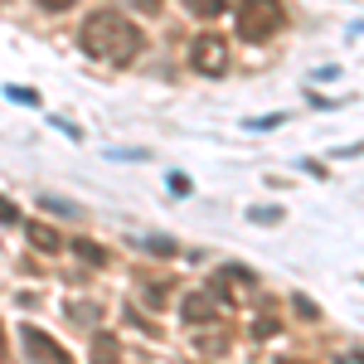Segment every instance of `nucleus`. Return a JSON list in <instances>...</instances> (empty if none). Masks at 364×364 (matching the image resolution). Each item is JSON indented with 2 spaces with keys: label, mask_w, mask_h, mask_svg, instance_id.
I'll use <instances>...</instances> for the list:
<instances>
[{
  "label": "nucleus",
  "mask_w": 364,
  "mask_h": 364,
  "mask_svg": "<svg viewBox=\"0 0 364 364\" xmlns=\"http://www.w3.org/2000/svg\"><path fill=\"white\" fill-rule=\"evenodd\" d=\"M78 44L97 63H132L141 54V25L127 10H92L78 29Z\"/></svg>",
  "instance_id": "nucleus-1"
},
{
  "label": "nucleus",
  "mask_w": 364,
  "mask_h": 364,
  "mask_svg": "<svg viewBox=\"0 0 364 364\" xmlns=\"http://www.w3.org/2000/svg\"><path fill=\"white\" fill-rule=\"evenodd\" d=\"M287 25V5L282 0H238V34L248 44H267Z\"/></svg>",
  "instance_id": "nucleus-2"
},
{
  "label": "nucleus",
  "mask_w": 364,
  "mask_h": 364,
  "mask_svg": "<svg viewBox=\"0 0 364 364\" xmlns=\"http://www.w3.org/2000/svg\"><path fill=\"white\" fill-rule=\"evenodd\" d=\"M228 63H233V54H228V44L219 34H199L195 44H190V68L204 73V78H224Z\"/></svg>",
  "instance_id": "nucleus-3"
},
{
  "label": "nucleus",
  "mask_w": 364,
  "mask_h": 364,
  "mask_svg": "<svg viewBox=\"0 0 364 364\" xmlns=\"http://www.w3.org/2000/svg\"><path fill=\"white\" fill-rule=\"evenodd\" d=\"M219 296H224L219 287H204V291H190V296L180 301V316H185L190 326H199V321H214V316H219V306H224Z\"/></svg>",
  "instance_id": "nucleus-4"
},
{
  "label": "nucleus",
  "mask_w": 364,
  "mask_h": 364,
  "mask_svg": "<svg viewBox=\"0 0 364 364\" xmlns=\"http://www.w3.org/2000/svg\"><path fill=\"white\" fill-rule=\"evenodd\" d=\"M20 340H25V350H29V360H34V364H73L54 345V340L44 336V331H34V326H25V331H20Z\"/></svg>",
  "instance_id": "nucleus-5"
},
{
  "label": "nucleus",
  "mask_w": 364,
  "mask_h": 364,
  "mask_svg": "<svg viewBox=\"0 0 364 364\" xmlns=\"http://www.w3.org/2000/svg\"><path fill=\"white\" fill-rule=\"evenodd\" d=\"M25 233H29V243H34L39 252H54V248H63V243H58V233H54L49 224H34V219H29V224H25Z\"/></svg>",
  "instance_id": "nucleus-6"
},
{
  "label": "nucleus",
  "mask_w": 364,
  "mask_h": 364,
  "mask_svg": "<svg viewBox=\"0 0 364 364\" xmlns=\"http://www.w3.org/2000/svg\"><path fill=\"white\" fill-rule=\"evenodd\" d=\"M92 364H127L122 360V345L112 336H97L92 340Z\"/></svg>",
  "instance_id": "nucleus-7"
},
{
  "label": "nucleus",
  "mask_w": 364,
  "mask_h": 364,
  "mask_svg": "<svg viewBox=\"0 0 364 364\" xmlns=\"http://www.w3.org/2000/svg\"><path fill=\"white\" fill-rule=\"evenodd\" d=\"M228 0H185V10L190 15H204V20H214V15H224Z\"/></svg>",
  "instance_id": "nucleus-8"
},
{
  "label": "nucleus",
  "mask_w": 364,
  "mask_h": 364,
  "mask_svg": "<svg viewBox=\"0 0 364 364\" xmlns=\"http://www.w3.org/2000/svg\"><path fill=\"white\" fill-rule=\"evenodd\" d=\"M73 252H78L83 262H92V267H102V262H107V252L97 248V243H87V238H78V243H73Z\"/></svg>",
  "instance_id": "nucleus-9"
},
{
  "label": "nucleus",
  "mask_w": 364,
  "mask_h": 364,
  "mask_svg": "<svg viewBox=\"0 0 364 364\" xmlns=\"http://www.w3.org/2000/svg\"><path fill=\"white\" fill-rule=\"evenodd\" d=\"M44 209H54V214H68V219H83V209H78L73 199H58V195H44Z\"/></svg>",
  "instance_id": "nucleus-10"
},
{
  "label": "nucleus",
  "mask_w": 364,
  "mask_h": 364,
  "mask_svg": "<svg viewBox=\"0 0 364 364\" xmlns=\"http://www.w3.org/2000/svg\"><path fill=\"white\" fill-rule=\"evenodd\" d=\"M5 97H10V102H25V107L39 102V92H34V87H5Z\"/></svg>",
  "instance_id": "nucleus-11"
},
{
  "label": "nucleus",
  "mask_w": 364,
  "mask_h": 364,
  "mask_svg": "<svg viewBox=\"0 0 364 364\" xmlns=\"http://www.w3.org/2000/svg\"><path fill=\"white\" fill-rule=\"evenodd\" d=\"M204 350H209V355H224V350H228V340L219 336V331H214V340H204V336H199V355H204Z\"/></svg>",
  "instance_id": "nucleus-12"
},
{
  "label": "nucleus",
  "mask_w": 364,
  "mask_h": 364,
  "mask_svg": "<svg viewBox=\"0 0 364 364\" xmlns=\"http://www.w3.org/2000/svg\"><path fill=\"white\" fill-rule=\"evenodd\" d=\"M277 219H282V209H267V204L252 209V224H277Z\"/></svg>",
  "instance_id": "nucleus-13"
},
{
  "label": "nucleus",
  "mask_w": 364,
  "mask_h": 364,
  "mask_svg": "<svg viewBox=\"0 0 364 364\" xmlns=\"http://www.w3.org/2000/svg\"><path fill=\"white\" fill-rule=\"evenodd\" d=\"M141 243H146L151 252H175V243H170V238H161V233H151V238H141Z\"/></svg>",
  "instance_id": "nucleus-14"
},
{
  "label": "nucleus",
  "mask_w": 364,
  "mask_h": 364,
  "mask_svg": "<svg viewBox=\"0 0 364 364\" xmlns=\"http://www.w3.org/2000/svg\"><path fill=\"white\" fill-rule=\"evenodd\" d=\"M252 336H257V340L277 336V321H272V316H262V321H257V326H252Z\"/></svg>",
  "instance_id": "nucleus-15"
},
{
  "label": "nucleus",
  "mask_w": 364,
  "mask_h": 364,
  "mask_svg": "<svg viewBox=\"0 0 364 364\" xmlns=\"http://www.w3.org/2000/svg\"><path fill=\"white\" fill-rule=\"evenodd\" d=\"M78 0H39V10H49V15H63V10H73Z\"/></svg>",
  "instance_id": "nucleus-16"
},
{
  "label": "nucleus",
  "mask_w": 364,
  "mask_h": 364,
  "mask_svg": "<svg viewBox=\"0 0 364 364\" xmlns=\"http://www.w3.org/2000/svg\"><path fill=\"white\" fill-rule=\"evenodd\" d=\"M15 219H20V209H15V204H10V199L0 195V224H15Z\"/></svg>",
  "instance_id": "nucleus-17"
},
{
  "label": "nucleus",
  "mask_w": 364,
  "mask_h": 364,
  "mask_svg": "<svg viewBox=\"0 0 364 364\" xmlns=\"http://www.w3.org/2000/svg\"><path fill=\"white\" fill-rule=\"evenodd\" d=\"M127 321H132V326H141V331H146V336H156V326H151V321H146V316H141V311H132V306H127Z\"/></svg>",
  "instance_id": "nucleus-18"
},
{
  "label": "nucleus",
  "mask_w": 364,
  "mask_h": 364,
  "mask_svg": "<svg viewBox=\"0 0 364 364\" xmlns=\"http://www.w3.org/2000/svg\"><path fill=\"white\" fill-rule=\"evenodd\" d=\"M170 190H175V195H190V175L175 170V175H170Z\"/></svg>",
  "instance_id": "nucleus-19"
},
{
  "label": "nucleus",
  "mask_w": 364,
  "mask_h": 364,
  "mask_svg": "<svg viewBox=\"0 0 364 364\" xmlns=\"http://www.w3.org/2000/svg\"><path fill=\"white\" fill-rule=\"evenodd\" d=\"M73 321H87V326H92V321H97V306H73Z\"/></svg>",
  "instance_id": "nucleus-20"
},
{
  "label": "nucleus",
  "mask_w": 364,
  "mask_h": 364,
  "mask_svg": "<svg viewBox=\"0 0 364 364\" xmlns=\"http://www.w3.org/2000/svg\"><path fill=\"white\" fill-rule=\"evenodd\" d=\"M277 122H282V117H257V122H248V127H252V132H272Z\"/></svg>",
  "instance_id": "nucleus-21"
},
{
  "label": "nucleus",
  "mask_w": 364,
  "mask_h": 364,
  "mask_svg": "<svg viewBox=\"0 0 364 364\" xmlns=\"http://www.w3.org/2000/svg\"><path fill=\"white\" fill-rule=\"evenodd\" d=\"M54 127H58V132H68V136H73V141L83 136V132H78V127H73V122H68V117H54Z\"/></svg>",
  "instance_id": "nucleus-22"
},
{
  "label": "nucleus",
  "mask_w": 364,
  "mask_h": 364,
  "mask_svg": "<svg viewBox=\"0 0 364 364\" xmlns=\"http://www.w3.org/2000/svg\"><path fill=\"white\" fill-rule=\"evenodd\" d=\"M301 170H306V175H321V180H326V175H331V170L321 166V161H301Z\"/></svg>",
  "instance_id": "nucleus-23"
},
{
  "label": "nucleus",
  "mask_w": 364,
  "mask_h": 364,
  "mask_svg": "<svg viewBox=\"0 0 364 364\" xmlns=\"http://www.w3.org/2000/svg\"><path fill=\"white\" fill-rule=\"evenodd\" d=\"M336 364H364L360 355H336Z\"/></svg>",
  "instance_id": "nucleus-24"
},
{
  "label": "nucleus",
  "mask_w": 364,
  "mask_h": 364,
  "mask_svg": "<svg viewBox=\"0 0 364 364\" xmlns=\"http://www.w3.org/2000/svg\"><path fill=\"white\" fill-rule=\"evenodd\" d=\"M360 282H364V277H360Z\"/></svg>",
  "instance_id": "nucleus-25"
}]
</instances>
